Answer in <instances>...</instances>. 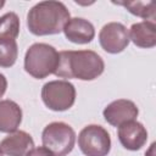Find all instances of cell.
I'll return each instance as SVG.
<instances>
[{
	"label": "cell",
	"instance_id": "obj_18",
	"mask_svg": "<svg viewBox=\"0 0 156 156\" xmlns=\"http://www.w3.org/2000/svg\"><path fill=\"white\" fill-rule=\"evenodd\" d=\"M6 89H7V79L2 73H0V99L6 93Z\"/></svg>",
	"mask_w": 156,
	"mask_h": 156
},
{
	"label": "cell",
	"instance_id": "obj_1",
	"mask_svg": "<svg viewBox=\"0 0 156 156\" xmlns=\"http://www.w3.org/2000/svg\"><path fill=\"white\" fill-rule=\"evenodd\" d=\"M105 63L93 50H66L58 52V65L55 76L66 79L94 80L104 73Z\"/></svg>",
	"mask_w": 156,
	"mask_h": 156
},
{
	"label": "cell",
	"instance_id": "obj_5",
	"mask_svg": "<svg viewBox=\"0 0 156 156\" xmlns=\"http://www.w3.org/2000/svg\"><path fill=\"white\" fill-rule=\"evenodd\" d=\"M41 100L44 105L52 111H67L76 101V88L68 80L48 82L43 85Z\"/></svg>",
	"mask_w": 156,
	"mask_h": 156
},
{
	"label": "cell",
	"instance_id": "obj_2",
	"mask_svg": "<svg viewBox=\"0 0 156 156\" xmlns=\"http://www.w3.org/2000/svg\"><path fill=\"white\" fill-rule=\"evenodd\" d=\"M69 11L61 1H40L27 15V27L34 35H52L63 30L69 20Z\"/></svg>",
	"mask_w": 156,
	"mask_h": 156
},
{
	"label": "cell",
	"instance_id": "obj_10",
	"mask_svg": "<svg viewBox=\"0 0 156 156\" xmlns=\"http://www.w3.org/2000/svg\"><path fill=\"white\" fill-rule=\"evenodd\" d=\"M62 32L65 33V37L74 44H88L95 37L93 23L82 17L69 18Z\"/></svg>",
	"mask_w": 156,
	"mask_h": 156
},
{
	"label": "cell",
	"instance_id": "obj_15",
	"mask_svg": "<svg viewBox=\"0 0 156 156\" xmlns=\"http://www.w3.org/2000/svg\"><path fill=\"white\" fill-rule=\"evenodd\" d=\"M20 34V18L15 12H7L0 17V41L16 40Z\"/></svg>",
	"mask_w": 156,
	"mask_h": 156
},
{
	"label": "cell",
	"instance_id": "obj_16",
	"mask_svg": "<svg viewBox=\"0 0 156 156\" xmlns=\"http://www.w3.org/2000/svg\"><path fill=\"white\" fill-rule=\"evenodd\" d=\"M18 56V46L16 40L0 41V67L7 68L15 65Z\"/></svg>",
	"mask_w": 156,
	"mask_h": 156
},
{
	"label": "cell",
	"instance_id": "obj_13",
	"mask_svg": "<svg viewBox=\"0 0 156 156\" xmlns=\"http://www.w3.org/2000/svg\"><path fill=\"white\" fill-rule=\"evenodd\" d=\"M129 40L138 48L150 49L156 45V26L155 22L143 21L134 23L129 29Z\"/></svg>",
	"mask_w": 156,
	"mask_h": 156
},
{
	"label": "cell",
	"instance_id": "obj_9",
	"mask_svg": "<svg viewBox=\"0 0 156 156\" xmlns=\"http://www.w3.org/2000/svg\"><path fill=\"white\" fill-rule=\"evenodd\" d=\"M118 140L122 146L130 151L140 150L147 140L146 128L138 121H129L118 127Z\"/></svg>",
	"mask_w": 156,
	"mask_h": 156
},
{
	"label": "cell",
	"instance_id": "obj_6",
	"mask_svg": "<svg viewBox=\"0 0 156 156\" xmlns=\"http://www.w3.org/2000/svg\"><path fill=\"white\" fill-rule=\"evenodd\" d=\"M78 146L85 156H107L111 150V138L104 127L89 124L80 130Z\"/></svg>",
	"mask_w": 156,
	"mask_h": 156
},
{
	"label": "cell",
	"instance_id": "obj_8",
	"mask_svg": "<svg viewBox=\"0 0 156 156\" xmlns=\"http://www.w3.org/2000/svg\"><path fill=\"white\" fill-rule=\"evenodd\" d=\"M139 115V110L136 105L132 100L127 99H118L108 104L104 111L102 116L105 121L113 126V127H119L121 124L134 121Z\"/></svg>",
	"mask_w": 156,
	"mask_h": 156
},
{
	"label": "cell",
	"instance_id": "obj_12",
	"mask_svg": "<svg viewBox=\"0 0 156 156\" xmlns=\"http://www.w3.org/2000/svg\"><path fill=\"white\" fill-rule=\"evenodd\" d=\"M22 122V110L12 100H0V132L13 133Z\"/></svg>",
	"mask_w": 156,
	"mask_h": 156
},
{
	"label": "cell",
	"instance_id": "obj_7",
	"mask_svg": "<svg viewBox=\"0 0 156 156\" xmlns=\"http://www.w3.org/2000/svg\"><path fill=\"white\" fill-rule=\"evenodd\" d=\"M101 48L108 54H119L129 44V33L124 24L110 22L105 24L99 33Z\"/></svg>",
	"mask_w": 156,
	"mask_h": 156
},
{
	"label": "cell",
	"instance_id": "obj_20",
	"mask_svg": "<svg viewBox=\"0 0 156 156\" xmlns=\"http://www.w3.org/2000/svg\"><path fill=\"white\" fill-rule=\"evenodd\" d=\"M0 156H2V151L1 150H0Z\"/></svg>",
	"mask_w": 156,
	"mask_h": 156
},
{
	"label": "cell",
	"instance_id": "obj_3",
	"mask_svg": "<svg viewBox=\"0 0 156 156\" xmlns=\"http://www.w3.org/2000/svg\"><path fill=\"white\" fill-rule=\"evenodd\" d=\"M58 65L57 50L45 43H35L30 45L24 55L26 72L37 79L46 78L54 74Z\"/></svg>",
	"mask_w": 156,
	"mask_h": 156
},
{
	"label": "cell",
	"instance_id": "obj_19",
	"mask_svg": "<svg viewBox=\"0 0 156 156\" xmlns=\"http://www.w3.org/2000/svg\"><path fill=\"white\" fill-rule=\"evenodd\" d=\"M4 5H5V1H4V0H0V9H2Z\"/></svg>",
	"mask_w": 156,
	"mask_h": 156
},
{
	"label": "cell",
	"instance_id": "obj_14",
	"mask_svg": "<svg viewBox=\"0 0 156 156\" xmlns=\"http://www.w3.org/2000/svg\"><path fill=\"white\" fill-rule=\"evenodd\" d=\"M113 4L123 6L132 15L141 17L145 21L150 20L151 22H154L155 20V2L154 1H117Z\"/></svg>",
	"mask_w": 156,
	"mask_h": 156
},
{
	"label": "cell",
	"instance_id": "obj_17",
	"mask_svg": "<svg viewBox=\"0 0 156 156\" xmlns=\"http://www.w3.org/2000/svg\"><path fill=\"white\" fill-rule=\"evenodd\" d=\"M26 156H55V155L45 146H39V147H33L29 152H27Z\"/></svg>",
	"mask_w": 156,
	"mask_h": 156
},
{
	"label": "cell",
	"instance_id": "obj_11",
	"mask_svg": "<svg viewBox=\"0 0 156 156\" xmlns=\"http://www.w3.org/2000/svg\"><path fill=\"white\" fill-rule=\"evenodd\" d=\"M34 146L33 138L24 130L10 133L0 143V150L7 156H26Z\"/></svg>",
	"mask_w": 156,
	"mask_h": 156
},
{
	"label": "cell",
	"instance_id": "obj_4",
	"mask_svg": "<svg viewBox=\"0 0 156 156\" xmlns=\"http://www.w3.org/2000/svg\"><path fill=\"white\" fill-rule=\"evenodd\" d=\"M41 141L55 156H66L74 147L76 133L73 128L65 122H51L44 128Z\"/></svg>",
	"mask_w": 156,
	"mask_h": 156
}]
</instances>
